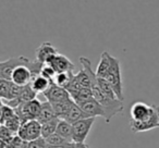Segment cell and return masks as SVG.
Masks as SVG:
<instances>
[{
	"mask_svg": "<svg viewBox=\"0 0 159 148\" xmlns=\"http://www.w3.org/2000/svg\"><path fill=\"white\" fill-rule=\"evenodd\" d=\"M92 91H93V96L100 105H102V109L105 111V121L107 123H110L111 119L115 117L116 114L122 112L124 109L123 101L120 100L119 98H110L106 96L100 88L98 87V83L92 86Z\"/></svg>",
	"mask_w": 159,
	"mask_h": 148,
	"instance_id": "obj_1",
	"label": "cell"
},
{
	"mask_svg": "<svg viewBox=\"0 0 159 148\" xmlns=\"http://www.w3.org/2000/svg\"><path fill=\"white\" fill-rule=\"evenodd\" d=\"M121 64L117 58L111 56V66L109 73L107 74L105 80L111 85L113 92L116 93L117 97L123 101V85H122V75H121Z\"/></svg>",
	"mask_w": 159,
	"mask_h": 148,
	"instance_id": "obj_2",
	"label": "cell"
},
{
	"mask_svg": "<svg viewBox=\"0 0 159 148\" xmlns=\"http://www.w3.org/2000/svg\"><path fill=\"white\" fill-rule=\"evenodd\" d=\"M42 105L43 102H40L37 98H35L33 100L21 104L14 110H16V114L21 119V122L23 123V122L30 121V120L37 119L38 114L40 112V109H42Z\"/></svg>",
	"mask_w": 159,
	"mask_h": 148,
	"instance_id": "obj_3",
	"label": "cell"
},
{
	"mask_svg": "<svg viewBox=\"0 0 159 148\" xmlns=\"http://www.w3.org/2000/svg\"><path fill=\"white\" fill-rule=\"evenodd\" d=\"M95 118H86L80 120L72 124V141L75 143H85L89 132L92 130Z\"/></svg>",
	"mask_w": 159,
	"mask_h": 148,
	"instance_id": "obj_4",
	"label": "cell"
},
{
	"mask_svg": "<svg viewBox=\"0 0 159 148\" xmlns=\"http://www.w3.org/2000/svg\"><path fill=\"white\" fill-rule=\"evenodd\" d=\"M18 135L26 141H32L42 137V123L37 120L23 122L18 131Z\"/></svg>",
	"mask_w": 159,
	"mask_h": 148,
	"instance_id": "obj_5",
	"label": "cell"
},
{
	"mask_svg": "<svg viewBox=\"0 0 159 148\" xmlns=\"http://www.w3.org/2000/svg\"><path fill=\"white\" fill-rule=\"evenodd\" d=\"M152 111L146 121L141 122V123L130 121V128L133 133L147 132V131L159 128V106L157 105H152Z\"/></svg>",
	"mask_w": 159,
	"mask_h": 148,
	"instance_id": "obj_6",
	"label": "cell"
},
{
	"mask_svg": "<svg viewBox=\"0 0 159 148\" xmlns=\"http://www.w3.org/2000/svg\"><path fill=\"white\" fill-rule=\"evenodd\" d=\"M30 62H31V60L29 58L24 57V56L10 58L6 61L0 62V78L11 81V76L14 69L18 68L19 65H22V64L27 65Z\"/></svg>",
	"mask_w": 159,
	"mask_h": 148,
	"instance_id": "obj_7",
	"label": "cell"
},
{
	"mask_svg": "<svg viewBox=\"0 0 159 148\" xmlns=\"http://www.w3.org/2000/svg\"><path fill=\"white\" fill-rule=\"evenodd\" d=\"M152 111V105H147L143 101H136L131 106L130 108V115L132 122L141 123L149 118L150 113Z\"/></svg>",
	"mask_w": 159,
	"mask_h": 148,
	"instance_id": "obj_8",
	"label": "cell"
},
{
	"mask_svg": "<svg viewBox=\"0 0 159 148\" xmlns=\"http://www.w3.org/2000/svg\"><path fill=\"white\" fill-rule=\"evenodd\" d=\"M43 95L46 98L47 101H49L50 104H56V102L62 101V100H66L71 97L70 93L66 88L55 84V83H52Z\"/></svg>",
	"mask_w": 159,
	"mask_h": 148,
	"instance_id": "obj_9",
	"label": "cell"
},
{
	"mask_svg": "<svg viewBox=\"0 0 159 148\" xmlns=\"http://www.w3.org/2000/svg\"><path fill=\"white\" fill-rule=\"evenodd\" d=\"M83 109L86 114H89V118H96V117H105V111L102 109V105L97 101L94 97L89 98L86 100H82L80 102H75Z\"/></svg>",
	"mask_w": 159,
	"mask_h": 148,
	"instance_id": "obj_10",
	"label": "cell"
},
{
	"mask_svg": "<svg viewBox=\"0 0 159 148\" xmlns=\"http://www.w3.org/2000/svg\"><path fill=\"white\" fill-rule=\"evenodd\" d=\"M33 75H32V72L29 68V64H22V65H19L18 68L14 69L13 73H12L11 81L16 84L20 85V86H25V85H29L31 83Z\"/></svg>",
	"mask_w": 159,
	"mask_h": 148,
	"instance_id": "obj_11",
	"label": "cell"
},
{
	"mask_svg": "<svg viewBox=\"0 0 159 148\" xmlns=\"http://www.w3.org/2000/svg\"><path fill=\"white\" fill-rule=\"evenodd\" d=\"M58 53V50L49 42H44L36 49V59L44 64L50 63L52 58Z\"/></svg>",
	"mask_w": 159,
	"mask_h": 148,
	"instance_id": "obj_12",
	"label": "cell"
},
{
	"mask_svg": "<svg viewBox=\"0 0 159 148\" xmlns=\"http://www.w3.org/2000/svg\"><path fill=\"white\" fill-rule=\"evenodd\" d=\"M52 65V68L56 70V72H69V71H74L75 65L70 59L66 57L62 53L58 52L55 57L52 58V60L50 61V63Z\"/></svg>",
	"mask_w": 159,
	"mask_h": 148,
	"instance_id": "obj_13",
	"label": "cell"
},
{
	"mask_svg": "<svg viewBox=\"0 0 159 148\" xmlns=\"http://www.w3.org/2000/svg\"><path fill=\"white\" fill-rule=\"evenodd\" d=\"M111 66V55L108 51H104L100 56L99 63L96 69V75L98 78H106L107 74L109 73Z\"/></svg>",
	"mask_w": 159,
	"mask_h": 148,
	"instance_id": "obj_14",
	"label": "cell"
},
{
	"mask_svg": "<svg viewBox=\"0 0 159 148\" xmlns=\"http://www.w3.org/2000/svg\"><path fill=\"white\" fill-rule=\"evenodd\" d=\"M52 83H53V81H50L49 78H45L42 74H39V75L32 78L30 85H31L32 88L37 94H44L45 92L50 87V85L52 84Z\"/></svg>",
	"mask_w": 159,
	"mask_h": 148,
	"instance_id": "obj_15",
	"label": "cell"
},
{
	"mask_svg": "<svg viewBox=\"0 0 159 148\" xmlns=\"http://www.w3.org/2000/svg\"><path fill=\"white\" fill-rule=\"evenodd\" d=\"M55 118H58V117L56 115L55 110H53V108H52V105H51L49 101H47V100L44 101L42 105L40 112L36 120H37L39 123L44 124V123H46V122L50 121V120L55 119Z\"/></svg>",
	"mask_w": 159,
	"mask_h": 148,
	"instance_id": "obj_16",
	"label": "cell"
},
{
	"mask_svg": "<svg viewBox=\"0 0 159 148\" xmlns=\"http://www.w3.org/2000/svg\"><path fill=\"white\" fill-rule=\"evenodd\" d=\"M74 104V100L72 98H68L66 100H62V101L56 102V104H51L52 105V108L55 110V113L59 119H64L68 114V112L70 111L72 105Z\"/></svg>",
	"mask_w": 159,
	"mask_h": 148,
	"instance_id": "obj_17",
	"label": "cell"
},
{
	"mask_svg": "<svg viewBox=\"0 0 159 148\" xmlns=\"http://www.w3.org/2000/svg\"><path fill=\"white\" fill-rule=\"evenodd\" d=\"M86 118H89V114L83 111V109L79 106L77 104H73L72 107H71L70 111L68 112L66 117L64 118V120H66L68 122H70L71 124L75 123V122L80 121V120H83V119H86Z\"/></svg>",
	"mask_w": 159,
	"mask_h": 148,
	"instance_id": "obj_18",
	"label": "cell"
},
{
	"mask_svg": "<svg viewBox=\"0 0 159 148\" xmlns=\"http://www.w3.org/2000/svg\"><path fill=\"white\" fill-rule=\"evenodd\" d=\"M73 74V71H69V72H59L56 74L55 78H53V82L55 84L59 85V86L63 87V88H68L70 86V84L72 83L73 78H74Z\"/></svg>",
	"mask_w": 159,
	"mask_h": 148,
	"instance_id": "obj_19",
	"label": "cell"
},
{
	"mask_svg": "<svg viewBox=\"0 0 159 148\" xmlns=\"http://www.w3.org/2000/svg\"><path fill=\"white\" fill-rule=\"evenodd\" d=\"M56 133L61 135L62 137H64V138L68 139V141H72V124L66 121V120L60 119Z\"/></svg>",
	"mask_w": 159,
	"mask_h": 148,
	"instance_id": "obj_20",
	"label": "cell"
},
{
	"mask_svg": "<svg viewBox=\"0 0 159 148\" xmlns=\"http://www.w3.org/2000/svg\"><path fill=\"white\" fill-rule=\"evenodd\" d=\"M59 121H60L59 118H55V119L42 124V137L47 138V137H49L50 135H52L53 133H56L58 124H59Z\"/></svg>",
	"mask_w": 159,
	"mask_h": 148,
	"instance_id": "obj_21",
	"label": "cell"
},
{
	"mask_svg": "<svg viewBox=\"0 0 159 148\" xmlns=\"http://www.w3.org/2000/svg\"><path fill=\"white\" fill-rule=\"evenodd\" d=\"M16 135V133L11 131L10 128H8L7 126H0V144H1V148H7V145L12 141V138Z\"/></svg>",
	"mask_w": 159,
	"mask_h": 148,
	"instance_id": "obj_22",
	"label": "cell"
},
{
	"mask_svg": "<svg viewBox=\"0 0 159 148\" xmlns=\"http://www.w3.org/2000/svg\"><path fill=\"white\" fill-rule=\"evenodd\" d=\"M36 96H37V93H36V92L32 88L31 85L29 84V85L23 86L22 92H21L19 98H20V100L22 102H26V101H30V100L35 99Z\"/></svg>",
	"mask_w": 159,
	"mask_h": 148,
	"instance_id": "obj_23",
	"label": "cell"
},
{
	"mask_svg": "<svg viewBox=\"0 0 159 148\" xmlns=\"http://www.w3.org/2000/svg\"><path fill=\"white\" fill-rule=\"evenodd\" d=\"M16 113V110H14V108H12L9 105L5 104V102L2 101V104H1V118H0V123L3 124L7 120H9L10 118L13 117Z\"/></svg>",
	"mask_w": 159,
	"mask_h": 148,
	"instance_id": "obj_24",
	"label": "cell"
},
{
	"mask_svg": "<svg viewBox=\"0 0 159 148\" xmlns=\"http://www.w3.org/2000/svg\"><path fill=\"white\" fill-rule=\"evenodd\" d=\"M46 143L49 145H55V146H63V145H68L71 141L66 139L64 137H62L61 135H59L58 133H53L52 135H50L49 137H47Z\"/></svg>",
	"mask_w": 159,
	"mask_h": 148,
	"instance_id": "obj_25",
	"label": "cell"
},
{
	"mask_svg": "<svg viewBox=\"0 0 159 148\" xmlns=\"http://www.w3.org/2000/svg\"><path fill=\"white\" fill-rule=\"evenodd\" d=\"M21 124H22V122H21V119L19 118V115L16 113L13 117L10 118L9 120H7V121H6L3 124H1V125L7 126L8 128H10L11 131H13V132H16V134H18V131H19V128H20Z\"/></svg>",
	"mask_w": 159,
	"mask_h": 148,
	"instance_id": "obj_26",
	"label": "cell"
},
{
	"mask_svg": "<svg viewBox=\"0 0 159 148\" xmlns=\"http://www.w3.org/2000/svg\"><path fill=\"white\" fill-rule=\"evenodd\" d=\"M11 83H12V81L0 78V97H1L2 100L7 99L8 94H9V91H10V86H11Z\"/></svg>",
	"mask_w": 159,
	"mask_h": 148,
	"instance_id": "obj_27",
	"label": "cell"
},
{
	"mask_svg": "<svg viewBox=\"0 0 159 148\" xmlns=\"http://www.w3.org/2000/svg\"><path fill=\"white\" fill-rule=\"evenodd\" d=\"M22 88H23V86H20V85H18V84H16V83L12 82L11 86H10L9 94H8V97H7V99H5V101H8V100H12V99L18 98L19 96H20L21 92H22Z\"/></svg>",
	"mask_w": 159,
	"mask_h": 148,
	"instance_id": "obj_28",
	"label": "cell"
},
{
	"mask_svg": "<svg viewBox=\"0 0 159 148\" xmlns=\"http://www.w3.org/2000/svg\"><path fill=\"white\" fill-rule=\"evenodd\" d=\"M43 76H45V78H49L50 81H53V78H55L56 74H57V72H56V70L52 68V65L49 63L47 64H44V66H43V70H42V73H40ZM55 83V82H53Z\"/></svg>",
	"mask_w": 159,
	"mask_h": 148,
	"instance_id": "obj_29",
	"label": "cell"
},
{
	"mask_svg": "<svg viewBox=\"0 0 159 148\" xmlns=\"http://www.w3.org/2000/svg\"><path fill=\"white\" fill-rule=\"evenodd\" d=\"M29 141H24L23 138H21L18 134L12 138V141H10L9 144L7 145V148H23L24 146L27 145Z\"/></svg>",
	"mask_w": 159,
	"mask_h": 148,
	"instance_id": "obj_30",
	"label": "cell"
},
{
	"mask_svg": "<svg viewBox=\"0 0 159 148\" xmlns=\"http://www.w3.org/2000/svg\"><path fill=\"white\" fill-rule=\"evenodd\" d=\"M45 144H46V139L44 137H39L38 139L29 141L27 148H45Z\"/></svg>",
	"mask_w": 159,
	"mask_h": 148,
	"instance_id": "obj_31",
	"label": "cell"
},
{
	"mask_svg": "<svg viewBox=\"0 0 159 148\" xmlns=\"http://www.w3.org/2000/svg\"><path fill=\"white\" fill-rule=\"evenodd\" d=\"M69 148H89V146L85 143H75V141H71L69 144Z\"/></svg>",
	"mask_w": 159,
	"mask_h": 148,
	"instance_id": "obj_32",
	"label": "cell"
},
{
	"mask_svg": "<svg viewBox=\"0 0 159 148\" xmlns=\"http://www.w3.org/2000/svg\"><path fill=\"white\" fill-rule=\"evenodd\" d=\"M45 148H69V144L68 145H63V146H55V145H49V144H45Z\"/></svg>",
	"mask_w": 159,
	"mask_h": 148,
	"instance_id": "obj_33",
	"label": "cell"
}]
</instances>
